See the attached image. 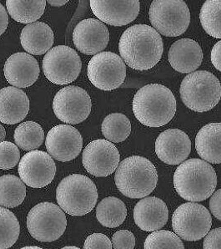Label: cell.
I'll return each mask as SVG.
<instances>
[{
	"mask_svg": "<svg viewBox=\"0 0 221 249\" xmlns=\"http://www.w3.org/2000/svg\"><path fill=\"white\" fill-rule=\"evenodd\" d=\"M119 51L130 68L148 71L161 59L164 44L161 36L153 28L147 24H136L121 36Z\"/></svg>",
	"mask_w": 221,
	"mask_h": 249,
	"instance_id": "6da1fadb",
	"label": "cell"
},
{
	"mask_svg": "<svg viewBox=\"0 0 221 249\" xmlns=\"http://www.w3.org/2000/svg\"><path fill=\"white\" fill-rule=\"evenodd\" d=\"M133 111L142 124L149 127H160L174 118L176 101L166 86L151 84L136 93L133 99Z\"/></svg>",
	"mask_w": 221,
	"mask_h": 249,
	"instance_id": "7a4b0ae2",
	"label": "cell"
},
{
	"mask_svg": "<svg viewBox=\"0 0 221 249\" xmlns=\"http://www.w3.org/2000/svg\"><path fill=\"white\" fill-rule=\"evenodd\" d=\"M174 185L182 198L189 202H202L212 196L217 185V176L207 161L193 158L178 166L174 172Z\"/></svg>",
	"mask_w": 221,
	"mask_h": 249,
	"instance_id": "3957f363",
	"label": "cell"
},
{
	"mask_svg": "<svg viewBox=\"0 0 221 249\" xmlns=\"http://www.w3.org/2000/svg\"><path fill=\"white\" fill-rule=\"evenodd\" d=\"M115 185L130 198H142L153 192L158 182L155 166L147 158L132 156L120 162L116 170Z\"/></svg>",
	"mask_w": 221,
	"mask_h": 249,
	"instance_id": "277c9868",
	"label": "cell"
},
{
	"mask_svg": "<svg viewBox=\"0 0 221 249\" xmlns=\"http://www.w3.org/2000/svg\"><path fill=\"white\" fill-rule=\"evenodd\" d=\"M59 208L71 216H84L95 208L97 187L90 178L73 174L64 178L56 189Z\"/></svg>",
	"mask_w": 221,
	"mask_h": 249,
	"instance_id": "5b68a950",
	"label": "cell"
},
{
	"mask_svg": "<svg viewBox=\"0 0 221 249\" xmlns=\"http://www.w3.org/2000/svg\"><path fill=\"white\" fill-rule=\"evenodd\" d=\"M180 96L184 104L196 112L212 110L221 98V85L218 78L206 71L188 74L180 85Z\"/></svg>",
	"mask_w": 221,
	"mask_h": 249,
	"instance_id": "8992f818",
	"label": "cell"
},
{
	"mask_svg": "<svg viewBox=\"0 0 221 249\" xmlns=\"http://www.w3.org/2000/svg\"><path fill=\"white\" fill-rule=\"evenodd\" d=\"M67 227L64 211L52 202H41L30 211L27 229L36 240L51 243L61 237Z\"/></svg>",
	"mask_w": 221,
	"mask_h": 249,
	"instance_id": "52a82bcc",
	"label": "cell"
},
{
	"mask_svg": "<svg viewBox=\"0 0 221 249\" xmlns=\"http://www.w3.org/2000/svg\"><path fill=\"white\" fill-rule=\"evenodd\" d=\"M149 15L153 29L167 37L181 36L190 22L189 8L182 0L153 1Z\"/></svg>",
	"mask_w": 221,
	"mask_h": 249,
	"instance_id": "ba28073f",
	"label": "cell"
},
{
	"mask_svg": "<svg viewBox=\"0 0 221 249\" xmlns=\"http://www.w3.org/2000/svg\"><path fill=\"white\" fill-rule=\"evenodd\" d=\"M212 217L203 205L187 202L174 211L172 228L177 236L186 241H198L209 233Z\"/></svg>",
	"mask_w": 221,
	"mask_h": 249,
	"instance_id": "9c48e42d",
	"label": "cell"
},
{
	"mask_svg": "<svg viewBox=\"0 0 221 249\" xmlns=\"http://www.w3.org/2000/svg\"><path fill=\"white\" fill-rule=\"evenodd\" d=\"M82 62L76 51L66 45L55 46L43 59L44 75L52 83L65 86L80 75Z\"/></svg>",
	"mask_w": 221,
	"mask_h": 249,
	"instance_id": "30bf717a",
	"label": "cell"
},
{
	"mask_svg": "<svg viewBox=\"0 0 221 249\" xmlns=\"http://www.w3.org/2000/svg\"><path fill=\"white\" fill-rule=\"evenodd\" d=\"M126 66L119 55L105 51L93 56L88 65V77L95 87L102 90L118 89L124 83Z\"/></svg>",
	"mask_w": 221,
	"mask_h": 249,
	"instance_id": "8fae6325",
	"label": "cell"
},
{
	"mask_svg": "<svg viewBox=\"0 0 221 249\" xmlns=\"http://www.w3.org/2000/svg\"><path fill=\"white\" fill-rule=\"evenodd\" d=\"M91 108L90 96L78 86H66L57 92L53 99V112L66 124H76L85 121Z\"/></svg>",
	"mask_w": 221,
	"mask_h": 249,
	"instance_id": "7c38bea8",
	"label": "cell"
},
{
	"mask_svg": "<svg viewBox=\"0 0 221 249\" xmlns=\"http://www.w3.org/2000/svg\"><path fill=\"white\" fill-rule=\"evenodd\" d=\"M18 174L27 186L42 188L51 184L56 174V165L51 155L45 151H30L18 164Z\"/></svg>",
	"mask_w": 221,
	"mask_h": 249,
	"instance_id": "4fadbf2b",
	"label": "cell"
},
{
	"mask_svg": "<svg viewBox=\"0 0 221 249\" xmlns=\"http://www.w3.org/2000/svg\"><path fill=\"white\" fill-rule=\"evenodd\" d=\"M120 160L118 149L107 140H95L83 151V166L95 177H108L117 170Z\"/></svg>",
	"mask_w": 221,
	"mask_h": 249,
	"instance_id": "5bb4252c",
	"label": "cell"
},
{
	"mask_svg": "<svg viewBox=\"0 0 221 249\" xmlns=\"http://www.w3.org/2000/svg\"><path fill=\"white\" fill-rule=\"evenodd\" d=\"M48 153L55 160L67 162L80 155L83 138L80 131L69 124H59L52 128L46 136Z\"/></svg>",
	"mask_w": 221,
	"mask_h": 249,
	"instance_id": "9a60e30c",
	"label": "cell"
},
{
	"mask_svg": "<svg viewBox=\"0 0 221 249\" xmlns=\"http://www.w3.org/2000/svg\"><path fill=\"white\" fill-rule=\"evenodd\" d=\"M73 41L81 53L87 55L97 54L109 44V30L101 20L95 18L84 19L74 28Z\"/></svg>",
	"mask_w": 221,
	"mask_h": 249,
	"instance_id": "2e32d148",
	"label": "cell"
},
{
	"mask_svg": "<svg viewBox=\"0 0 221 249\" xmlns=\"http://www.w3.org/2000/svg\"><path fill=\"white\" fill-rule=\"evenodd\" d=\"M89 2L94 15L102 23L103 22L112 26L127 25L135 20L139 15L140 3L138 0H91Z\"/></svg>",
	"mask_w": 221,
	"mask_h": 249,
	"instance_id": "e0dca14e",
	"label": "cell"
},
{
	"mask_svg": "<svg viewBox=\"0 0 221 249\" xmlns=\"http://www.w3.org/2000/svg\"><path fill=\"white\" fill-rule=\"evenodd\" d=\"M191 151L189 136L180 129L163 131L155 142V153L159 160L169 165L184 162Z\"/></svg>",
	"mask_w": 221,
	"mask_h": 249,
	"instance_id": "ac0fdd59",
	"label": "cell"
},
{
	"mask_svg": "<svg viewBox=\"0 0 221 249\" xmlns=\"http://www.w3.org/2000/svg\"><path fill=\"white\" fill-rule=\"evenodd\" d=\"M3 73L10 85L18 88H27L38 80L40 69L34 57L18 52L8 58L4 64Z\"/></svg>",
	"mask_w": 221,
	"mask_h": 249,
	"instance_id": "d6986e66",
	"label": "cell"
},
{
	"mask_svg": "<svg viewBox=\"0 0 221 249\" xmlns=\"http://www.w3.org/2000/svg\"><path fill=\"white\" fill-rule=\"evenodd\" d=\"M134 219L136 225L144 231H159L168 222L169 209L161 199L148 196L136 205Z\"/></svg>",
	"mask_w": 221,
	"mask_h": 249,
	"instance_id": "ffe728a7",
	"label": "cell"
},
{
	"mask_svg": "<svg viewBox=\"0 0 221 249\" xmlns=\"http://www.w3.org/2000/svg\"><path fill=\"white\" fill-rule=\"evenodd\" d=\"M203 60V51L197 42L181 39L174 42L169 51V61L172 68L183 74L195 71Z\"/></svg>",
	"mask_w": 221,
	"mask_h": 249,
	"instance_id": "44dd1931",
	"label": "cell"
},
{
	"mask_svg": "<svg viewBox=\"0 0 221 249\" xmlns=\"http://www.w3.org/2000/svg\"><path fill=\"white\" fill-rule=\"evenodd\" d=\"M30 110V100L22 89L8 86L0 89V122L17 124L26 117Z\"/></svg>",
	"mask_w": 221,
	"mask_h": 249,
	"instance_id": "7402d4cb",
	"label": "cell"
},
{
	"mask_svg": "<svg viewBox=\"0 0 221 249\" xmlns=\"http://www.w3.org/2000/svg\"><path fill=\"white\" fill-rule=\"evenodd\" d=\"M54 41L53 30L43 22L28 24L21 32V45L28 53L42 55L51 51Z\"/></svg>",
	"mask_w": 221,
	"mask_h": 249,
	"instance_id": "603a6c76",
	"label": "cell"
},
{
	"mask_svg": "<svg viewBox=\"0 0 221 249\" xmlns=\"http://www.w3.org/2000/svg\"><path fill=\"white\" fill-rule=\"evenodd\" d=\"M195 149L207 162L221 163V123L212 122L201 128L195 137Z\"/></svg>",
	"mask_w": 221,
	"mask_h": 249,
	"instance_id": "cb8c5ba5",
	"label": "cell"
},
{
	"mask_svg": "<svg viewBox=\"0 0 221 249\" xmlns=\"http://www.w3.org/2000/svg\"><path fill=\"white\" fill-rule=\"evenodd\" d=\"M46 2L47 1L44 0H7V11L15 21L22 24H32L35 23L44 15Z\"/></svg>",
	"mask_w": 221,
	"mask_h": 249,
	"instance_id": "d4e9b609",
	"label": "cell"
},
{
	"mask_svg": "<svg viewBox=\"0 0 221 249\" xmlns=\"http://www.w3.org/2000/svg\"><path fill=\"white\" fill-rule=\"evenodd\" d=\"M127 209L124 202L115 196L105 197L98 204L96 217L102 225L114 229L120 226L126 218Z\"/></svg>",
	"mask_w": 221,
	"mask_h": 249,
	"instance_id": "484cf974",
	"label": "cell"
},
{
	"mask_svg": "<svg viewBox=\"0 0 221 249\" xmlns=\"http://www.w3.org/2000/svg\"><path fill=\"white\" fill-rule=\"evenodd\" d=\"M26 196V187L20 178L14 175L0 177V206L5 208L18 207Z\"/></svg>",
	"mask_w": 221,
	"mask_h": 249,
	"instance_id": "4316f807",
	"label": "cell"
},
{
	"mask_svg": "<svg viewBox=\"0 0 221 249\" xmlns=\"http://www.w3.org/2000/svg\"><path fill=\"white\" fill-rule=\"evenodd\" d=\"M15 143L24 151H32L44 142V132L41 125L34 122L21 123L15 131Z\"/></svg>",
	"mask_w": 221,
	"mask_h": 249,
	"instance_id": "83f0119b",
	"label": "cell"
},
{
	"mask_svg": "<svg viewBox=\"0 0 221 249\" xmlns=\"http://www.w3.org/2000/svg\"><path fill=\"white\" fill-rule=\"evenodd\" d=\"M103 137L110 142H123L131 132L130 120L121 113H113L103 119L101 125Z\"/></svg>",
	"mask_w": 221,
	"mask_h": 249,
	"instance_id": "f1b7e54d",
	"label": "cell"
},
{
	"mask_svg": "<svg viewBox=\"0 0 221 249\" xmlns=\"http://www.w3.org/2000/svg\"><path fill=\"white\" fill-rule=\"evenodd\" d=\"M200 19L204 30L215 39H221V0H208L201 9Z\"/></svg>",
	"mask_w": 221,
	"mask_h": 249,
	"instance_id": "f546056e",
	"label": "cell"
},
{
	"mask_svg": "<svg viewBox=\"0 0 221 249\" xmlns=\"http://www.w3.org/2000/svg\"><path fill=\"white\" fill-rule=\"evenodd\" d=\"M20 226L11 211L0 207V249H8L16 243Z\"/></svg>",
	"mask_w": 221,
	"mask_h": 249,
	"instance_id": "4dcf8cb0",
	"label": "cell"
},
{
	"mask_svg": "<svg viewBox=\"0 0 221 249\" xmlns=\"http://www.w3.org/2000/svg\"><path fill=\"white\" fill-rule=\"evenodd\" d=\"M145 249H185L179 236L166 230L153 231L145 242Z\"/></svg>",
	"mask_w": 221,
	"mask_h": 249,
	"instance_id": "1f68e13d",
	"label": "cell"
},
{
	"mask_svg": "<svg viewBox=\"0 0 221 249\" xmlns=\"http://www.w3.org/2000/svg\"><path fill=\"white\" fill-rule=\"evenodd\" d=\"M20 152L18 146L10 142L0 143V169H13L19 162Z\"/></svg>",
	"mask_w": 221,
	"mask_h": 249,
	"instance_id": "d6a6232c",
	"label": "cell"
},
{
	"mask_svg": "<svg viewBox=\"0 0 221 249\" xmlns=\"http://www.w3.org/2000/svg\"><path fill=\"white\" fill-rule=\"evenodd\" d=\"M112 244L115 249H134L136 237L129 230H120L113 235Z\"/></svg>",
	"mask_w": 221,
	"mask_h": 249,
	"instance_id": "836d02e7",
	"label": "cell"
},
{
	"mask_svg": "<svg viewBox=\"0 0 221 249\" xmlns=\"http://www.w3.org/2000/svg\"><path fill=\"white\" fill-rule=\"evenodd\" d=\"M84 249H112V243L106 235L94 233L86 238Z\"/></svg>",
	"mask_w": 221,
	"mask_h": 249,
	"instance_id": "e575fe53",
	"label": "cell"
},
{
	"mask_svg": "<svg viewBox=\"0 0 221 249\" xmlns=\"http://www.w3.org/2000/svg\"><path fill=\"white\" fill-rule=\"evenodd\" d=\"M204 249H221V228L213 229L204 237Z\"/></svg>",
	"mask_w": 221,
	"mask_h": 249,
	"instance_id": "d590c367",
	"label": "cell"
},
{
	"mask_svg": "<svg viewBox=\"0 0 221 249\" xmlns=\"http://www.w3.org/2000/svg\"><path fill=\"white\" fill-rule=\"evenodd\" d=\"M209 209L213 215L221 221V189L213 193L209 201Z\"/></svg>",
	"mask_w": 221,
	"mask_h": 249,
	"instance_id": "8d00e7d4",
	"label": "cell"
},
{
	"mask_svg": "<svg viewBox=\"0 0 221 249\" xmlns=\"http://www.w3.org/2000/svg\"><path fill=\"white\" fill-rule=\"evenodd\" d=\"M211 62L216 70L221 71V40L217 42L211 51Z\"/></svg>",
	"mask_w": 221,
	"mask_h": 249,
	"instance_id": "74e56055",
	"label": "cell"
},
{
	"mask_svg": "<svg viewBox=\"0 0 221 249\" xmlns=\"http://www.w3.org/2000/svg\"><path fill=\"white\" fill-rule=\"evenodd\" d=\"M9 24V15L6 9L0 3V36H2Z\"/></svg>",
	"mask_w": 221,
	"mask_h": 249,
	"instance_id": "f35d334b",
	"label": "cell"
},
{
	"mask_svg": "<svg viewBox=\"0 0 221 249\" xmlns=\"http://www.w3.org/2000/svg\"><path fill=\"white\" fill-rule=\"evenodd\" d=\"M48 3L54 7H60L68 3V0H49Z\"/></svg>",
	"mask_w": 221,
	"mask_h": 249,
	"instance_id": "ab89813d",
	"label": "cell"
},
{
	"mask_svg": "<svg viewBox=\"0 0 221 249\" xmlns=\"http://www.w3.org/2000/svg\"><path fill=\"white\" fill-rule=\"evenodd\" d=\"M6 137V131L2 124H0V143L3 142Z\"/></svg>",
	"mask_w": 221,
	"mask_h": 249,
	"instance_id": "60d3db41",
	"label": "cell"
},
{
	"mask_svg": "<svg viewBox=\"0 0 221 249\" xmlns=\"http://www.w3.org/2000/svg\"><path fill=\"white\" fill-rule=\"evenodd\" d=\"M41 249V248H39V247L28 246V247H24V248H23V249Z\"/></svg>",
	"mask_w": 221,
	"mask_h": 249,
	"instance_id": "b9f144b4",
	"label": "cell"
},
{
	"mask_svg": "<svg viewBox=\"0 0 221 249\" xmlns=\"http://www.w3.org/2000/svg\"><path fill=\"white\" fill-rule=\"evenodd\" d=\"M79 249V248H77V247L74 246H67L65 247V248H63V249Z\"/></svg>",
	"mask_w": 221,
	"mask_h": 249,
	"instance_id": "7bdbcfd3",
	"label": "cell"
}]
</instances>
